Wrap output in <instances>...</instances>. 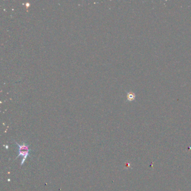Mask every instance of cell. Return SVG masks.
Wrapping results in <instances>:
<instances>
[{"instance_id":"7a4b0ae2","label":"cell","mask_w":191,"mask_h":191,"mask_svg":"<svg viewBox=\"0 0 191 191\" xmlns=\"http://www.w3.org/2000/svg\"><path fill=\"white\" fill-rule=\"evenodd\" d=\"M127 99L128 100H132L135 99V95L132 93H130L127 94Z\"/></svg>"},{"instance_id":"6da1fadb","label":"cell","mask_w":191,"mask_h":191,"mask_svg":"<svg viewBox=\"0 0 191 191\" xmlns=\"http://www.w3.org/2000/svg\"><path fill=\"white\" fill-rule=\"evenodd\" d=\"M15 144L16 145L17 147H18V151L19 154L17 155V157H16V159L17 157H21V161L20 165L22 166L24 164V163L28 156H31L30 155V150L29 149V145L26 144L25 141L22 143L21 145L19 144L17 142H15Z\"/></svg>"}]
</instances>
